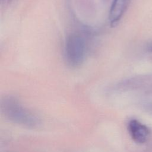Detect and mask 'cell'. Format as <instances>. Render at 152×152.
<instances>
[{"mask_svg":"<svg viewBox=\"0 0 152 152\" xmlns=\"http://www.w3.org/2000/svg\"><path fill=\"white\" fill-rule=\"evenodd\" d=\"M131 0H113L109 14V21L112 27L115 26L126 11Z\"/></svg>","mask_w":152,"mask_h":152,"instance_id":"obj_4","label":"cell"},{"mask_svg":"<svg viewBox=\"0 0 152 152\" xmlns=\"http://www.w3.org/2000/svg\"><path fill=\"white\" fill-rule=\"evenodd\" d=\"M128 129L132 139L138 144L144 143L150 134L149 128L137 119L129 122Z\"/></svg>","mask_w":152,"mask_h":152,"instance_id":"obj_3","label":"cell"},{"mask_svg":"<svg viewBox=\"0 0 152 152\" xmlns=\"http://www.w3.org/2000/svg\"><path fill=\"white\" fill-rule=\"evenodd\" d=\"M87 45L84 38L76 33L69 34L66 39L65 55L67 63L72 67L81 65L85 60Z\"/></svg>","mask_w":152,"mask_h":152,"instance_id":"obj_1","label":"cell"},{"mask_svg":"<svg viewBox=\"0 0 152 152\" xmlns=\"http://www.w3.org/2000/svg\"><path fill=\"white\" fill-rule=\"evenodd\" d=\"M3 106L2 110L5 116L12 122L28 127H34L39 124L38 118L15 100L9 99L5 102Z\"/></svg>","mask_w":152,"mask_h":152,"instance_id":"obj_2","label":"cell"},{"mask_svg":"<svg viewBox=\"0 0 152 152\" xmlns=\"http://www.w3.org/2000/svg\"><path fill=\"white\" fill-rule=\"evenodd\" d=\"M148 50L152 52V45H151L149 46V48H148Z\"/></svg>","mask_w":152,"mask_h":152,"instance_id":"obj_5","label":"cell"}]
</instances>
